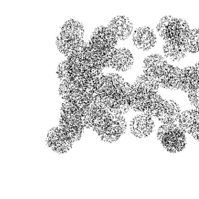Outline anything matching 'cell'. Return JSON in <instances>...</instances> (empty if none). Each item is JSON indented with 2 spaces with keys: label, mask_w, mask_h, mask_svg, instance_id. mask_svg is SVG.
I'll use <instances>...</instances> for the list:
<instances>
[{
  "label": "cell",
  "mask_w": 199,
  "mask_h": 199,
  "mask_svg": "<svg viewBox=\"0 0 199 199\" xmlns=\"http://www.w3.org/2000/svg\"><path fill=\"white\" fill-rule=\"evenodd\" d=\"M147 97L146 93L140 92V93H136L135 95V103H145L146 102Z\"/></svg>",
  "instance_id": "cell-27"
},
{
  "label": "cell",
  "mask_w": 199,
  "mask_h": 199,
  "mask_svg": "<svg viewBox=\"0 0 199 199\" xmlns=\"http://www.w3.org/2000/svg\"><path fill=\"white\" fill-rule=\"evenodd\" d=\"M188 84L189 82H184L179 81L178 82L176 89H180L181 91L188 92Z\"/></svg>",
  "instance_id": "cell-34"
},
{
  "label": "cell",
  "mask_w": 199,
  "mask_h": 199,
  "mask_svg": "<svg viewBox=\"0 0 199 199\" xmlns=\"http://www.w3.org/2000/svg\"><path fill=\"white\" fill-rule=\"evenodd\" d=\"M189 111H186L182 113H179L178 115V122H179L180 125L182 126H187V124L189 122L188 119V115H189Z\"/></svg>",
  "instance_id": "cell-17"
},
{
  "label": "cell",
  "mask_w": 199,
  "mask_h": 199,
  "mask_svg": "<svg viewBox=\"0 0 199 199\" xmlns=\"http://www.w3.org/2000/svg\"><path fill=\"white\" fill-rule=\"evenodd\" d=\"M113 115L115 114H122L124 112V105L115 102L113 103Z\"/></svg>",
  "instance_id": "cell-18"
},
{
  "label": "cell",
  "mask_w": 199,
  "mask_h": 199,
  "mask_svg": "<svg viewBox=\"0 0 199 199\" xmlns=\"http://www.w3.org/2000/svg\"><path fill=\"white\" fill-rule=\"evenodd\" d=\"M91 113L92 114H103L101 102L92 103L91 105Z\"/></svg>",
  "instance_id": "cell-26"
},
{
  "label": "cell",
  "mask_w": 199,
  "mask_h": 199,
  "mask_svg": "<svg viewBox=\"0 0 199 199\" xmlns=\"http://www.w3.org/2000/svg\"><path fill=\"white\" fill-rule=\"evenodd\" d=\"M144 83L146 85V93L151 92V91L157 92L159 88L157 82L155 81L148 80L145 78L144 80Z\"/></svg>",
  "instance_id": "cell-10"
},
{
  "label": "cell",
  "mask_w": 199,
  "mask_h": 199,
  "mask_svg": "<svg viewBox=\"0 0 199 199\" xmlns=\"http://www.w3.org/2000/svg\"><path fill=\"white\" fill-rule=\"evenodd\" d=\"M82 79H84L86 81H92L91 71V70L82 71Z\"/></svg>",
  "instance_id": "cell-36"
},
{
  "label": "cell",
  "mask_w": 199,
  "mask_h": 199,
  "mask_svg": "<svg viewBox=\"0 0 199 199\" xmlns=\"http://www.w3.org/2000/svg\"><path fill=\"white\" fill-rule=\"evenodd\" d=\"M113 103L101 102L102 111L103 113H108L113 115Z\"/></svg>",
  "instance_id": "cell-28"
},
{
  "label": "cell",
  "mask_w": 199,
  "mask_h": 199,
  "mask_svg": "<svg viewBox=\"0 0 199 199\" xmlns=\"http://www.w3.org/2000/svg\"><path fill=\"white\" fill-rule=\"evenodd\" d=\"M83 35L84 28L80 22L73 19L67 21L57 41L58 49L65 56H69L74 49L84 43Z\"/></svg>",
  "instance_id": "cell-2"
},
{
  "label": "cell",
  "mask_w": 199,
  "mask_h": 199,
  "mask_svg": "<svg viewBox=\"0 0 199 199\" xmlns=\"http://www.w3.org/2000/svg\"><path fill=\"white\" fill-rule=\"evenodd\" d=\"M189 101L193 105L199 104V92L196 93H189Z\"/></svg>",
  "instance_id": "cell-30"
},
{
  "label": "cell",
  "mask_w": 199,
  "mask_h": 199,
  "mask_svg": "<svg viewBox=\"0 0 199 199\" xmlns=\"http://www.w3.org/2000/svg\"><path fill=\"white\" fill-rule=\"evenodd\" d=\"M199 81L189 82L188 84V90L189 93H196L199 92Z\"/></svg>",
  "instance_id": "cell-23"
},
{
  "label": "cell",
  "mask_w": 199,
  "mask_h": 199,
  "mask_svg": "<svg viewBox=\"0 0 199 199\" xmlns=\"http://www.w3.org/2000/svg\"><path fill=\"white\" fill-rule=\"evenodd\" d=\"M91 105L92 103H81L80 104L81 113L82 115L85 114H91Z\"/></svg>",
  "instance_id": "cell-24"
},
{
  "label": "cell",
  "mask_w": 199,
  "mask_h": 199,
  "mask_svg": "<svg viewBox=\"0 0 199 199\" xmlns=\"http://www.w3.org/2000/svg\"><path fill=\"white\" fill-rule=\"evenodd\" d=\"M188 51L191 53H197L199 51V30L194 29L190 31L188 40Z\"/></svg>",
  "instance_id": "cell-7"
},
{
  "label": "cell",
  "mask_w": 199,
  "mask_h": 199,
  "mask_svg": "<svg viewBox=\"0 0 199 199\" xmlns=\"http://www.w3.org/2000/svg\"><path fill=\"white\" fill-rule=\"evenodd\" d=\"M178 115H168V123L172 124L178 121Z\"/></svg>",
  "instance_id": "cell-44"
},
{
  "label": "cell",
  "mask_w": 199,
  "mask_h": 199,
  "mask_svg": "<svg viewBox=\"0 0 199 199\" xmlns=\"http://www.w3.org/2000/svg\"><path fill=\"white\" fill-rule=\"evenodd\" d=\"M133 41L137 49L146 51L155 46L157 37L153 30L148 27H141L134 31Z\"/></svg>",
  "instance_id": "cell-5"
},
{
  "label": "cell",
  "mask_w": 199,
  "mask_h": 199,
  "mask_svg": "<svg viewBox=\"0 0 199 199\" xmlns=\"http://www.w3.org/2000/svg\"><path fill=\"white\" fill-rule=\"evenodd\" d=\"M154 120L153 119V116L146 115V118H145V124H154Z\"/></svg>",
  "instance_id": "cell-52"
},
{
  "label": "cell",
  "mask_w": 199,
  "mask_h": 199,
  "mask_svg": "<svg viewBox=\"0 0 199 199\" xmlns=\"http://www.w3.org/2000/svg\"><path fill=\"white\" fill-rule=\"evenodd\" d=\"M81 101L82 103H92L93 97H92V92H82Z\"/></svg>",
  "instance_id": "cell-21"
},
{
  "label": "cell",
  "mask_w": 199,
  "mask_h": 199,
  "mask_svg": "<svg viewBox=\"0 0 199 199\" xmlns=\"http://www.w3.org/2000/svg\"><path fill=\"white\" fill-rule=\"evenodd\" d=\"M118 41L108 26H99L93 31L88 44L97 49L107 50L115 48Z\"/></svg>",
  "instance_id": "cell-3"
},
{
  "label": "cell",
  "mask_w": 199,
  "mask_h": 199,
  "mask_svg": "<svg viewBox=\"0 0 199 199\" xmlns=\"http://www.w3.org/2000/svg\"><path fill=\"white\" fill-rule=\"evenodd\" d=\"M113 123V115L108 113L102 114L101 125H110Z\"/></svg>",
  "instance_id": "cell-20"
},
{
  "label": "cell",
  "mask_w": 199,
  "mask_h": 199,
  "mask_svg": "<svg viewBox=\"0 0 199 199\" xmlns=\"http://www.w3.org/2000/svg\"><path fill=\"white\" fill-rule=\"evenodd\" d=\"M157 102H146L144 106V114L151 115L153 116H156L157 115Z\"/></svg>",
  "instance_id": "cell-8"
},
{
  "label": "cell",
  "mask_w": 199,
  "mask_h": 199,
  "mask_svg": "<svg viewBox=\"0 0 199 199\" xmlns=\"http://www.w3.org/2000/svg\"><path fill=\"white\" fill-rule=\"evenodd\" d=\"M81 124L84 128H92V113L82 115Z\"/></svg>",
  "instance_id": "cell-12"
},
{
  "label": "cell",
  "mask_w": 199,
  "mask_h": 199,
  "mask_svg": "<svg viewBox=\"0 0 199 199\" xmlns=\"http://www.w3.org/2000/svg\"><path fill=\"white\" fill-rule=\"evenodd\" d=\"M113 127L115 128L116 134L121 136L125 132V130L126 128V123H122V124H118V123L114 122Z\"/></svg>",
  "instance_id": "cell-19"
},
{
  "label": "cell",
  "mask_w": 199,
  "mask_h": 199,
  "mask_svg": "<svg viewBox=\"0 0 199 199\" xmlns=\"http://www.w3.org/2000/svg\"><path fill=\"white\" fill-rule=\"evenodd\" d=\"M199 124L188 126L186 129L187 132L192 135L197 140H199Z\"/></svg>",
  "instance_id": "cell-15"
},
{
  "label": "cell",
  "mask_w": 199,
  "mask_h": 199,
  "mask_svg": "<svg viewBox=\"0 0 199 199\" xmlns=\"http://www.w3.org/2000/svg\"><path fill=\"white\" fill-rule=\"evenodd\" d=\"M156 94H157V92H153V91L146 93V97H147L146 102H156Z\"/></svg>",
  "instance_id": "cell-38"
},
{
  "label": "cell",
  "mask_w": 199,
  "mask_h": 199,
  "mask_svg": "<svg viewBox=\"0 0 199 199\" xmlns=\"http://www.w3.org/2000/svg\"><path fill=\"white\" fill-rule=\"evenodd\" d=\"M92 97H93V103H99L101 102L102 99V93L97 92H92Z\"/></svg>",
  "instance_id": "cell-42"
},
{
  "label": "cell",
  "mask_w": 199,
  "mask_h": 199,
  "mask_svg": "<svg viewBox=\"0 0 199 199\" xmlns=\"http://www.w3.org/2000/svg\"><path fill=\"white\" fill-rule=\"evenodd\" d=\"M113 98L115 102L122 103V104H124V92H115L113 94Z\"/></svg>",
  "instance_id": "cell-25"
},
{
  "label": "cell",
  "mask_w": 199,
  "mask_h": 199,
  "mask_svg": "<svg viewBox=\"0 0 199 199\" xmlns=\"http://www.w3.org/2000/svg\"><path fill=\"white\" fill-rule=\"evenodd\" d=\"M155 117L158 118L159 120L163 124H168V114L166 113L165 115H157Z\"/></svg>",
  "instance_id": "cell-45"
},
{
  "label": "cell",
  "mask_w": 199,
  "mask_h": 199,
  "mask_svg": "<svg viewBox=\"0 0 199 199\" xmlns=\"http://www.w3.org/2000/svg\"><path fill=\"white\" fill-rule=\"evenodd\" d=\"M167 102L165 103H157V115H165V114H166Z\"/></svg>",
  "instance_id": "cell-33"
},
{
  "label": "cell",
  "mask_w": 199,
  "mask_h": 199,
  "mask_svg": "<svg viewBox=\"0 0 199 199\" xmlns=\"http://www.w3.org/2000/svg\"><path fill=\"white\" fill-rule=\"evenodd\" d=\"M145 118L146 115H139L134 118V120L138 123V124H145Z\"/></svg>",
  "instance_id": "cell-39"
},
{
  "label": "cell",
  "mask_w": 199,
  "mask_h": 199,
  "mask_svg": "<svg viewBox=\"0 0 199 199\" xmlns=\"http://www.w3.org/2000/svg\"><path fill=\"white\" fill-rule=\"evenodd\" d=\"M180 113V108L177 103L172 101L167 102L166 113L168 115H176Z\"/></svg>",
  "instance_id": "cell-9"
},
{
  "label": "cell",
  "mask_w": 199,
  "mask_h": 199,
  "mask_svg": "<svg viewBox=\"0 0 199 199\" xmlns=\"http://www.w3.org/2000/svg\"><path fill=\"white\" fill-rule=\"evenodd\" d=\"M103 81L102 78L97 81L93 82V92L102 93V84Z\"/></svg>",
  "instance_id": "cell-31"
},
{
  "label": "cell",
  "mask_w": 199,
  "mask_h": 199,
  "mask_svg": "<svg viewBox=\"0 0 199 199\" xmlns=\"http://www.w3.org/2000/svg\"><path fill=\"white\" fill-rule=\"evenodd\" d=\"M157 137L158 138L159 140L161 141V144L163 145V147L165 148L168 144L166 134L163 135H157Z\"/></svg>",
  "instance_id": "cell-46"
},
{
  "label": "cell",
  "mask_w": 199,
  "mask_h": 199,
  "mask_svg": "<svg viewBox=\"0 0 199 199\" xmlns=\"http://www.w3.org/2000/svg\"><path fill=\"white\" fill-rule=\"evenodd\" d=\"M178 81H171L167 82V88L170 89H176V85Z\"/></svg>",
  "instance_id": "cell-49"
},
{
  "label": "cell",
  "mask_w": 199,
  "mask_h": 199,
  "mask_svg": "<svg viewBox=\"0 0 199 199\" xmlns=\"http://www.w3.org/2000/svg\"><path fill=\"white\" fill-rule=\"evenodd\" d=\"M115 92V88L112 81H103L102 84V93H112Z\"/></svg>",
  "instance_id": "cell-13"
},
{
  "label": "cell",
  "mask_w": 199,
  "mask_h": 199,
  "mask_svg": "<svg viewBox=\"0 0 199 199\" xmlns=\"http://www.w3.org/2000/svg\"><path fill=\"white\" fill-rule=\"evenodd\" d=\"M71 102L75 103H81V92H71Z\"/></svg>",
  "instance_id": "cell-22"
},
{
  "label": "cell",
  "mask_w": 199,
  "mask_h": 199,
  "mask_svg": "<svg viewBox=\"0 0 199 199\" xmlns=\"http://www.w3.org/2000/svg\"><path fill=\"white\" fill-rule=\"evenodd\" d=\"M124 83H115L113 82V84L115 88V92H125V89H124Z\"/></svg>",
  "instance_id": "cell-40"
},
{
  "label": "cell",
  "mask_w": 199,
  "mask_h": 199,
  "mask_svg": "<svg viewBox=\"0 0 199 199\" xmlns=\"http://www.w3.org/2000/svg\"><path fill=\"white\" fill-rule=\"evenodd\" d=\"M113 32L118 40L128 39L133 31V24L128 18L124 16H118L113 19L107 26Z\"/></svg>",
  "instance_id": "cell-6"
},
{
  "label": "cell",
  "mask_w": 199,
  "mask_h": 199,
  "mask_svg": "<svg viewBox=\"0 0 199 199\" xmlns=\"http://www.w3.org/2000/svg\"><path fill=\"white\" fill-rule=\"evenodd\" d=\"M145 130H146V124H138L137 128L133 131L132 133L137 137L143 138L146 137V136L145 135Z\"/></svg>",
  "instance_id": "cell-14"
},
{
  "label": "cell",
  "mask_w": 199,
  "mask_h": 199,
  "mask_svg": "<svg viewBox=\"0 0 199 199\" xmlns=\"http://www.w3.org/2000/svg\"><path fill=\"white\" fill-rule=\"evenodd\" d=\"M145 103H134L132 105V109H134V110L137 112H144Z\"/></svg>",
  "instance_id": "cell-37"
},
{
  "label": "cell",
  "mask_w": 199,
  "mask_h": 199,
  "mask_svg": "<svg viewBox=\"0 0 199 199\" xmlns=\"http://www.w3.org/2000/svg\"><path fill=\"white\" fill-rule=\"evenodd\" d=\"M113 122L118 123V124H122V123H126V120H125V118L123 116L122 114L113 115Z\"/></svg>",
  "instance_id": "cell-32"
},
{
  "label": "cell",
  "mask_w": 199,
  "mask_h": 199,
  "mask_svg": "<svg viewBox=\"0 0 199 199\" xmlns=\"http://www.w3.org/2000/svg\"><path fill=\"white\" fill-rule=\"evenodd\" d=\"M114 135L115 134H103L102 137V140L107 143H113V138H114Z\"/></svg>",
  "instance_id": "cell-43"
},
{
  "label": "cell",
  "mask_w": 199,
  "mask_h": 199,
  "mask_svg": "<svg viewBox=\"0 0 199 199\" xmlns=\"http://www.w3.org/2000/svg\"><path fill=\"white\" fill-rule=\"evenodd\" d=\"M154 126H155L154 123L146 124V130H145V135L146 136V137L153 132Z\"/></svg>",
  "instance_id": "cell-47"
},
{
  "label": "cell",
  "mask_w": 199,
  "mask_h": 199,
  "mask_svg": "<svg viewBox=\"0 0 199 199\" xmlns=\"http://www.w3.org/2000/svg\"><path fill=\"white\" fill-rule=\"evenodd\" d=\"M92 125L101 124L102 114H92Z\"/></svg>",
  "instance_id": "cell-35"
},
{
  "label": "cell",
  "mask_w": 199,
  "mask_h": 199,
  "mask_svg": "<svg viewBox=\"0 0 199 199\" xmlns=\"http://www.w3.org/2000/svg\"><path fill=\"white\" fill-rule=\"evenodd\" d=\"M81 82L82 83V92H93V82L92 81H86L84 79H81Z\"/></svg>",
  "instance_id": "cell-16"
},
{
  "label": "cell",
  "mask_w": 199,
  "mask_h": 199,
  "mask_svg": "<svg viewBox=\"0 0 199 199\" xmlns=\"http://www.w3.org/2000/svg\"><path fill=\"white\" fill-rule=\"evenodd\" d=\"M135 91L132 92H124V104L129 106L132 109V105L135 103Z\"/></svg>",
  "instance_id": "cell-11"
},
{
  "label": "cell",
  "mask_w": 199,
  "mask_h": 199,
  "mask_svg": "<svg viewBox=\"0 0 199 199\" xmlns=\"http://www.w3.org/2000/svg\"><path fill=\"white\" fill-rule=\"evenodd\" d=\"M165 148L167 149L168 151H169V153H176L177 152H179L178 149V147L176 145L168 146Z\"/></svg>",
  "instance_id": "cell-51"
},
{
  "label": "cell",
  "mask_w": 199,
  "mask_h": 199,
  "mask_svg": "<svg viewBox=\"0 0 199 199\" xmlns=\"http://www.w3.org/2000/svg\"><path fill=\"white\" fill-rule=\"evenodd\" d=\"M92 129L93 131H95L97 134L102 138L103 133V130H102V125L101 124H96V125H92Z\"/></svg>",
  "instance_id": "cell-41"
},
{
  "label": "cell",
  "mask_w": 199,
  "mask_h": 199,
  "mask_svg": "<svg viewBox=\"0 0 199 199\" xmlns=\"http://www.w3.org/2000/svg\"><path fill=\"white\" fill-rule=\"evenodd\" d=\"M166 133H167V124H163V125H162L159 128L157 135H163V134H165Z\"/></svg>",
  "instance_id": "cell-50"
},
{
  "label": "cell",
  "mask_w": 199,
  "mask_h": 199,
  "mask_svg": "<svg viewBox=\"0 0 199 199\" xmlns=\"http://www.w3.org/2000/svg\"><path fill=\"white\" fill-rule=\"evenodd\" d=\"M159 36L165 41V45L186 53L190 28L185 20L167 16L162 18L157 26Z\"/></svg>",
  "instance_id": "cell-1"
},
{
  "label": "cell",
  "mask_w": 199,
  "mask_h": 199,
  "mask_svg": "<svg viewBox=\"0 0 199 199\" xmlns=\"http://www.w3.org/2000/svg\"><path fill=\"white\" fill-rule=\"evenodd\" d=\"M134 63L133 54L127 49H113L112 58L109 63V67L117 71H127L129 70Z\"/></svg>",
  "instance_id": "cell-4"
},
{
  "label": "cell",
  "mask_w": 199,
  "mask_h": 199,
  "mask_svg": "<svg viewBox=\"0 0 199 199\" xmlns=\"http://www.w3.org/2000/svg\"><path fill=\"white\" fill-rule=\"evenodd\" d=\"M115 101L112 93H102L101 102L113 103Z\"/></svg>",
  "instance_id": "cell-29"
},
{
  "label": "cell",
  "mask_w": 199,
  "mask_h": 199,
  "mask_svg": "<svg viewBox=\"0 0 199 199\" xmlns=\"http://www.w3.org/2000/svg\"><path fill=\"white\" fill-rule=\"evenodd\" d=\"M167 102V101L163 99L161 96H160L157 93V94H156V102H157L158 103H165Z\"/></svg>",
  "instance_id": "cell-53"
},
{
  "label": "cell",
  "mask_w": 199,
  "mask_h": 199,
  "mask_svg": "<svg viewBox=\"0 0 199 199\" xmlns=\"http://www.w3.org/2000/svg\"><path fill=\"white\" fill-rule=\"evenodd\" d=\"M124 85L125 92L135 91H134V85L130 84H129V83H128V82H124Z\"/></svg>",
  "instance_id": "cell-48"
}]
</instances>
